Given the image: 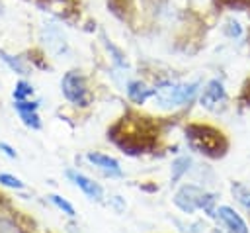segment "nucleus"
<instances>
[{
	"mask_svg": "<svg viewBox=\"0 0 250 233\" xmlns=\"http://www.w3.org/2000/svg\"><path fill=\"white\" fill-rule=\"evenodd\" d=\"M66 178H68L76 188H80L92 202H102V198H104V188H102L98 182H94L90 176H86V174H82V172H78V170L68 168V170H66Z\"/></svg>",
	"mask_w": 250,
	"mask_h": 233,
	"instance_id": "obj_5",
	"label": "nucleus"
},
{
	"mask_svg": "<svg viewBox=\"0 0 250 233\" xmlns=\"http://www.w3.org/2000/svg\"><path fill=\"white\" fill-rule=\"evenodd\" d=\"M0 233H23V229L12 217L0 213Z\"/></svg>",
	"mask_w": 250,
	"mask_h": 233,
	"instance_id": "obj_17",
	"label": "nucleus"
},
{
	"mask_svg": "<svg viewBox=\"0 0 250 233\" xmlns=\"http://www.w3.org/2000/svg\"><path fill=\"white\" fill-rule=\"evenodd\" d=\"M211 233H221V231H211Z\"/></svg>",
	"mask_w": 250,
	"mask_h": 233,
	"instance_id": "obj_20",
	"label": "nucleus"
},
{
	"mask_svg": "<svg viewBox=\"0 0 250 233\" xmlns=\"http://www.w3.org/2000/svg\"><path fill=\"white\" fill-rule=\"evenodd\" d=\"M197 88H199V82L160 84L158 88H154V98L162 110H172V108H180V106H186L188 102H191L193 96L197 94Z\"/></svg>",
	"mask_w": 250,
	"mask_h": 233,
	"instance_id": "obj_2",
	"label": "nucleus"
},
{
	"mask_svg": "<svg viewBox=\"0 0 250 233\" xmlns=\"http://www.w3.org/2000/svg\"><path fill=\"white\" fill-rule=\"evenodd\" d=\"M0 59H2L14 72H18V74H21V76L29 74V69L25 67V63H23L20 57H14V55H8L6 51H0Z\"/></svg>",
	"mask_w": 250,
	"mask_h": 233,
	"instance_id": "obj_11",
	"label": "nucleus"
},
{
	"mask_svg": "<svg viewBox=\"0 0 250 233\" xmlns=\"http://www.w3.org/2000/svg\"><path fill=\"white\" fill-rule=\"evenodd\" d=\"M0 151H2L6 157H10V159H18V153L14 151V147L8 145V143H4V141H0Z\"/></svg>",
	"mask_w": 250,
	"mask_h": 233,
	"instance_id": "obj_19",
	"label": "nucleus"
},
{
	"mask_svg": "<svg viewBox=\"0 0 250 233\" xmlns=\"http://www.w3.org/2000/svg\"><path fill=\"white\" fill-rule=\"evenodd\" d=\"M205 194H207V192H205L201 186H197V184H184V186H180V188L176 190V194H174L172 200H174V206H176L180 211L191 215V213H195L197 210L203 208Z\"/></svg>",
	"mask_w": 250,
	"mask_h": 233,
	"instance_id": "obj_4",
	"label": "nucleus"
},
{
	"mask_svg": "<svg viewBox=\"0 0 250 233\" xmlns=\"http://www.w3.org/2000/svg\"><path fill=\"white\" fill-rule=\"evenodd\" d=\"M0 184L6 188H12V190H23V186H25L18 176H14L10 172H0Z\"/></svg>",
	"mask_w": 250,
	"mask_h": 233,
	"instance_id": "obj_16",
	"label": "nucleus"
},
{
	"mask_svg": "<svg viewBox=\"0 0 250 233\" xmlns=\"http://www.w3.org/2000/svg\"><path fill=\"white\" fill-rule=\"evenodd\" d=\"M186 141L191 147V151L201 153L211 159L223 157L227 151L225 135L219 129L211 125H203V123H189L186 127Z\"/></svg>",
	"mask_w": 250,
	"mask_h": 233,
	"instance_id": "obj_1",
	"label": "nucleus"
},
{
	"mask_svg": "<svg viewBox=\"0 0 250 233\" xmlns=\"http://www.w3.org/2000/svg\"><path fill=\"white\" fill-rule=\"evenodd\" d=\"M14 108L20 112H37L39 108V102H29V100H16L14 102Z\"/></svg>",
	"mask_w": 250,
	"mask_h": 233,
	"instance_id": "obj_18",
	"label": "nucleus"
},
{
	"mask_svg": "<svg viewBox=\"0 0 250 233\" xmlns=\"http://www.w3.org/2000/svg\"><path fill=\"white\" fill-rule=\"evenodd\" d=\"M127 96L133 104H145L150 96H154V88H148L141 80H131L127 84Z\"/></svg>",
	"mask_w": 250,
	"mask_h": 233,
	"instance_id": "obj_9",
	"label": "nucleus"
},
{
	"mask_svg": "<svg viewBox=\"0 0 250 233\" xmlns=\"http://www.w3.org/2000/svg\"><path fill=\"white\" fill-rule=\"evenodd\" d=\"M86 159L90 161V164H94L102 174H105V176H109V178H119V176H123V170H121L119 161L113 159V157H109V155L90 151V153L86 155Z\"/></svg>",
	"mask_w": 250,
	"mask_h": 233,
	"instance_id": "obj_6",
	"label": "nucleus"
},
{
	"mask_svg": "<svg viewBox=\"0 0 250 233\" xmlns=\"http://www.w3.org/2000/svg\"><path fill=\"white\" fill-rule=\"evenodd\" d=\"M20 117H21L25 127L35 129V131L41 129V117L37 116V112H20Z\"/></svg>",
	"mask_w": 250,
	"mask_h": 233,
	"instance_id": "obj_15",
	"label": "nucleus"
},
{
	"mask_svg": "<svg viewBox=\"0 0 250 233\" xmlns=\"http://www.w3.org/2000/svg\"><path fill=\"white\" fill-rule=\"evenodd\" d=\"M189 168H191V157L182 155V157L174 159L172 161V166H170V182L172 184H178L189 172Z\"/></svg>",
	"mask_w": 250,
	"mask_h": 233,
	"instance_id": "obj_10",
	"label": "nucleus"
},
{
	"mask_svg": "<svg viewBox=\"0 0 250 233\" xmlns=\"http://www.w3.org/2000/svg\"><path fill=\"white\" fill-rule=\"evenodd\" d=\"M225 98H227V94H225L223 84H221L219 80H209L207 86L203 88L201 96H199V104H201L205 110L215 112V110L219 108V104L225 102Z\"/></svg>",
	"mask_w": 250,
	"mask_h": 233,
	"instance_id": "obj_7",
	"label": "nucleus"
},
{
	"mask_svg": "<svg viewBox=\"0 0 250 233\" xmlns=\"http://www.w3.org/2000/svg\"><path fill=\"white\" fill-rule=\"evenodd\" d=\"M217 217L229 227V233H248V225L244 223V219L230 206H219L217 208Z\"/></svg>",
	"mask_w": 250,
	"mask_h": 233,
	"instance_id": "obj_8",
	"label": "nucleus"
},
{
	"mask_svg": "<svg viewBox=\"0 0 250 233\" xmlns=\"http://www.w3.org/2000/svg\"><path fill=\"white\" fill-rule=\"evenodd\" d=\"M33 94V86L25 80H20L16 82V88H14V100H27L29 96Z\"/></svg>",
	"mask_w": 250,
	"mask_h": 233,
	"instance_id": "obj_14",
	"label": "nucleus"
},
{
	"mask_svg": "<svg viewBox=\"0 0 250 233\" xmlns=\"http://www.w3.org/2000/svg\"><path fill=\"white\" fill-rule=\"evenodd\" d=\"M61 90L64 98L74 106H88L90 104V90L86 78L78 70H68L61 80Z\"/></svg>",
	"mask_w": 250,
	"mask_h": 233,
	"instance_id": "obj_3",
	"label": "nucleus"
},
{
	"mask_svg": "<svg viewBox=\"0 0 250 233\" xmlns=\"http://www.w3.org/2000/svg\"><path fill=\"white\" fill-rule=\"evenodd\" d=\"M49 200H51V204H55L62 213H66L68 217H74L76 215V210H74V206L68 202V200H64L62 196H59V194H49L47 196Z\"/></svg>",
	"mask_w": 250,
	"mask_h": 233,
	"instance_id": "obj_13",
	"label": "nucleus"
},
{
	"mask_svg": "<svg viewBox=\"0 0 250 233\" xmlns=\"http://www.w3.org/2000/svg\"><path fill=\"white\" fill-rule=\"evenodd\" d=\"M230 192H232L234 200H236L240 206H244V208L250 210V190H248L244 184H240V182H232V184H230Z\"/></svg>",
	"mask_w": 250,
	"mask_h": 233,
	"instance_id": "obj_12",
	"label": "nucleus"
}]
</instances>
